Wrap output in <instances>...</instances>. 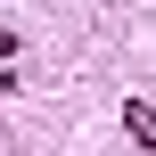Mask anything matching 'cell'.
I'll use <instances>...</instances> for the list:
<instances>
[{"label":"cell","instance_id":"cell-1","mask_svg":"<svg viewBox=\"0 0 156 156\" xmlns=\"http://www.w3.org/2000/svg\"><path fill=\"white\" fill-rule=\"evenodd\" d=\"M123 132H132L140 148H156V107H148V99H132V107H123Z\"/></svg>","mask_w":156,"mask_h":156}]
</instances>
